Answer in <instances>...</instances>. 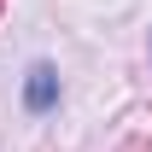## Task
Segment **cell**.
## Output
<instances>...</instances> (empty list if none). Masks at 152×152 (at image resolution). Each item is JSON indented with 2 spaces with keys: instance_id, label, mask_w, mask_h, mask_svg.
<instances>
[{
  "instance_id": "6da1fadb",
  "label": "cell",
  "mask_w": 152,
  "mask_h": 152,
  "mask_svg": "<svg viewBox=\"0 0 152 152\" xmlns=\"http://www.w3.org/2000/svg\"><path fill=\"white\" fill-rule=\"evenodd\" d=\"M23 105H29V111H53L58 105V70L53 64H29V76H23Z\"/></svg>"
}]
</instances>
